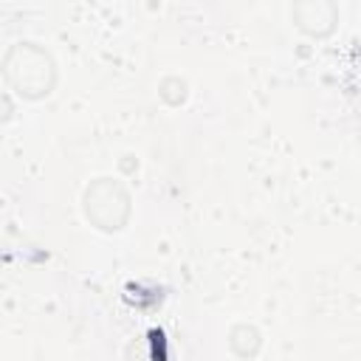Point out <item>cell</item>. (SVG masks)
I'll use <instances>...</instances> for the list:
<instances>
[{"instance_id": "obj_1", "label": "cell", "mask_w": 361, "mask_h": 361, "mask_svg": "<svg viewBox=\"0 0 361 361\" xmlns=\"http://www.w3.org/2000/svg\"><path fill=\"white\" fill-rule=\"evenodd\" d=\"M0 73H3L6 87L23 102L48 99L59 82V65H56L54 54L34 39L11 42L3 54Z\"/></svg>"}, {"instance_id": "obj_2", "label": "cell", "mask_w": 361, "mask_h": 361, "mask_svg": "<svg viewBox=\"0 0 361 361\" xmlns=\"http://www.w3.org/2000/svg\"><path fill=\"white\" fill-rule=\"evenodd\" d=\"M82 214L90 228L102 234H118L130 226L133 217V195L124 180L99 175L82 192Z\"/></svg>"}, {"instance_id": "obj_3", "label": "cell", "mask_w": 361, "mask_h": 361, "mask_svg": "<svg viewBox=\"0 0 361 361\" xmlns=\"http://www.w3.org/2000/svg\"><path fill=\"white\" fill-rule=\"evenodd\" d=\"M288 14L293 28L307 39H330L341 20L336 0H290Z\"/></svg>"}, {"instance_id": "obj_4", "label": "cell", "mask_w": 361, "mask_h": 361, "mask_svg": "<svg viewBox=\"0 0 361 361\" xmlns=\"http://www.w3.org/2000/svg\"><path fill=\"white\" fill-rule=\"evenodd\" d=\"M228 353L237 358H257L262 353V333L251 322H237L228 327Z\"/></svg>"}, {"instance_id": "obj_5", "label": "cell", "mask_w": 361, "mask_h": 361, "mask_svg": "<svg viewBox=\"0 0 361 361\" xmlns=\"http://www.w3.org/2000/svg\"><path fill=\"white\" fill-rule=\"evenodd\" d=\"M158 96H161L164 104L178 107V104L186 102V96H189V85H186L183 76H175V73H172V76H164L161 85H158Z\"/></svg>"}]
</instances>
